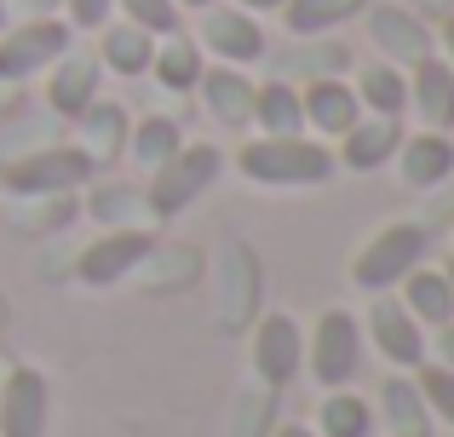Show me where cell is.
Instances as JSON below:
<instances>
[{
  "instance_id": "cell-7",
  "label": "cell",
  "mask_w": 454,
  "mask_h": 437,
  "mask_svg": "<svg viewBox=\"0 0 454 437\" xmlns=\"http://www.w3.org/2000/svg\"><path fill=\"white\" fill-rule=\"evenodd\" d=\"M300 363H305L300 323H294L288 311H265L259 328H254V374L270 386V392H282V386L300 374Z\"/></svg>"
},
{
  "instance_id": "cell-41",
  "label": "cell",
  "mask_w": 454,
  "mask_h": 437,
  "mask_svg": "<svg viewBox=\"0 0 454 437\" xmlns=\"http://www.w3.org/2000/svg\"><path fill=\"white\" fill-rule=\"evenodd\" d=\"M443 277H449V288H454V254H449V270H443Z\"/></svg>"
},
{
  "instance_id": "cell-14",
  "label": "cell",
  "mask_w": 454,
  "mask_h": 437,
  "mask_svg": "<svg viewBox=\"0 0 454 437\" xmlns=\"http://www.w3.org/2000/svg\"><path fill=\"white\" fill-rule=\"evenodd\" d=\"M409 69H414L409 75V110L432 133H454V69H449V58H420Z\"/></svg>"
},
{
  "instance_id": "cell-38",
  "label": "cell",
  "mask_w": 454,
  "mask_h": 437,
  "mask_svg": "<svg viewBox=\"0 0 454 437\" xmlns=\"http://www.w3.org/2000/svg\"><path fill=\"white\" fill-rule=\"evenodd\" d=\"M414 6H426V12H437V18H443V12H449V0H414Z\"/></svg>"
},
{
  "instance_id": "cell-22",
  "label": "cell",
  "mask_w": 454,
  "mask_h": 437,
  "mask_svg": "<svg viewBox=\"0 0 454 437\" xmlns=\"http://www.w3.org/2000/svg\"><path fill=\"white\" fill-rule=\"evenodd\" d=\"M356 104H363L368 115H391L397 121L403 110H409V81H403L397 64H368L363 75H356Z\"/></svg>"
},
{
  "instance_id": "cell-33",
  "label": "cell",
  "mask_w": 454,
  "mask_h": 437,
  "mask_svg": "<svg viewBox=\"0 0 454 437\" xmlns=\"http://www.w3.org/2000/svg\"><path fill=\"white\" fill-rule=\"evenodd\" d=\"M115 0H69V23L75 29H98V23H110Z\"/></svg>"
},
{
  "instance_id": "cell-11",
  "label": "cell",
  "mask_w": 454,
  "mask_h": 437,
  "mask_svg": "<svg viewBox=\"0 0 454 437\" xmlns=\"http://www.w3.org/2000/svg\"><path fill=\"white\" fill-rule=\"evenodd\" d=\"M368 41H374L391 64H420V58H432V29L420 23L414 6H368Z\"/></svg>"
},
{
  "instance_id": "cell-28",
  "label": "cell",
  "mask_w": 454,
  "mask_h": 437,
  "mask_svg": "<svg viewBox=\"0 0 454 437\" xmlns=\"http://www.w3.org/2000/svg\"><path fill=\"white\" fill-rule=\"evenodd\" d=\"M380 409H386V420H391V432H426V397H420V386L414 380H403V374H391L386 386H380Z\"/></svg>"
},
{
  "instance_id": "cell-24",
  "label": "cell",
  "mask_w": 454,
  "mask_h": 437,
  "mask_svg": "<svg viewBox=\"0 0 454 437\" xmlns=\"http://www.w3.org/2000/svg\"><path fill=\"white\" fill-rule=\"evenodd\" d=\"M317 437H374V409L363 403L356 392L333 386L317 409Z\"/></svg>"
},
{
  "instance_id": "cell-27",
  "label": "cell",
  "mask_w": 454,
  "mask_h": 437,
  "mask_svg": "<svg viewBox=\"0 0 454 437\" xmlns=\"http://www.w3.org/2000/svg\"><path fill=\"white\" fill-rule=\"evenodd\" d=\"M178 150H184V133H178L173 115H145V121L133 127V161L138 168H161V161H173Z\"/></svg>"
},
{
  "instance_id": "cell-2",
  "label": "cell",
  "mask_w": 454,
  "mask_h": 437,
  "mask_svg": "<svg viewBox=\"0 0 454 437\" xmlns=\"http://www.w3.org/2000/svg\"><path fill=\"white\" fill-rule=\"evenodd\" d=\"M219 168H224L219 144H184L173 161H161V168L150 173V191H145L150 214H155V219H173V214H184V207L196 202V196H207V191H213Z\"/></svg>"
},
{
  "instance_id": "cell-1",
  "label": "cell",
  "mask_w": 454,
  "mask_h": 437,
  "mask_svg": "<svg viewBox=\"0 0 454 437\" xmlns=\"http://www.w3.org/2000/svg\"><path fill=\"white\" fill-rule=\"evenodd\" d=\"M236 168L254 184H322L340 161L322 144H310L305 133H294V138H254V144H242Z\"/></svg>"
},
{
  "instance_id": "cell-34",
  "label": "cell",
  "mask_w": 454,
  "mask_h": 437,
  "mask_svg": "<svg viewBox=\"0 0 454 437\" xmlns=\"http://www.w3.org/2000/svg\"><path fill=\"white\" fill-rule=\"evenodd\" d=\"M432 346H437V357H443V369H454V316H449L443 328H437V339H432Z\"/></svg>"
},
{
  "instance_id": "cell-29",
  "label": "cell",
  "mask_w": 454,
  "mask_h": 437,
  "mask_svg": "<svg viewBox=\"0 0 454 437\" xmlns=\"http://www.w3.org/2000/svg\"><path fill=\"white\" fill-rule=\"evenodd\" d=\"M420 397H426V415L432 420H443V426H454V369H443V363H432L426 369L420 363Z\"/></svg>"
},
{
  "instance_id": "cell-36",
  "label": "cell",
  "mask_w": 454,
  "mask_h": 437,
  "mask_svg": "<svg viewBox=\"0 0 454 437\" xmlns=\"http://www.w3.org/2000/svg\"><path fill=\"white\" fill-rule=\"evenodd\" d=\"M443 52H449V69H454V12H443Z\"/></svg>"
},
{
  "instance_id": "cell-13",
  "label": "cell",
  "mask_w": 454,
  "mask_h": 437,
  "mask_svg": "<svg viewBox=\"0 0 454 437\" xmlns=\"http://www.w3.org/2000/svg\"><path fill=\"white\" fill-rule=\"evenodd\" d=\"M397 144H403V121H391V115H356V127L340 133V156L333 161L351 173H374L397 156Z\"/></svg>"
},
{
  "instance_id": "cell-26",
  "label": "cell",
  "mask_w": 454,
  "mask_h": 437,
  "mask_svg": "<svg viewBox=\"0 0 454 437\" xmlns=\"http://www.w3.org/2000/svg\"><path fill=\"white\" fill-rule=\"evenodd\" d=\"M356 12H368V0H282V18H288V29L300 35H328L340 29V23H351Z\"/></svg>"
},
{
  "instance_id": "cell-32",
  "label": "cell",
  "mask_w": 454,
  "mask_h": 437,
  "mask_svg": "<svg viewBox=\"0 0 454 437\" xmlns=\"http://www.w3.org/2000/svg\"><path fill=\"white\" fill-rule=\"evenodd\" d=\"M133 207H138V196H133V191H121V184H110V191L92 196L87 214H92V219H104V224L115 230V224H127V214H133Z\"/></svg>"
},
{
  "instance_id": "cell-6",
  "label": "cell",
  "mask_w": 454,
  "mask_h": 437,
  "mask_svg": "<svg viewBox=\"0 0 454 437\" xmlns=\"http://www.w3.org/2000/svg\"><path fill=\"white\" fill-rule=\"evenodd\" d=\"M64 52H69L64 18H29L18 29H0V81H23L35 69H52Z\"/></svg>"
},
{
  "instance_id": "cell-3",
  "label": "cell",
  "mask_w": 454,
  "mask_h": 437,
  "mask_svg": "<svg viewBox=\"0 0 454 437\" xmlns=\"http://www.w3.org/2000/svg\"><path fill=\"white\" fill-rule=\"evenodd\" d=\"M98 173V161L81 144H58V150H35V156H18L0 168V184L12 196H69L75 184H87Z\"/></svg>"
},
{
  "instance_id": "cell-15",
  "label": "cell",
  "mask_w": 454,
  "mask_h": 437,
  "mask_svg": "<svg viewBox=\"0 0 454 437\" xmlns=\"http://www.w3.org/2000/svg\"><path fill=\"white\" fill-rule=\"evenodd\" d=\"M98 81H104V64H92V58H75L64 52L52 64V81H46V104H52L58 115H87L92 104H98Z\"/></svg>"
},
{
  "instance_id": "cell-18",
  "label": "cell",
  "mask_w": 454,
  "mask_h": 437,
  "mask_svg": "<svg viewBox=\"0 0 454 437\" xmlns=\"http://www.w3.org/2000/svg\"><path fill=\"white\" fill-rule=\"evenodd\" d=\"M403 184H414V191H432V184H443V179H454V138L449 133H432L426 127L420 138H403Z\"/></svg>"
},
{
  "instance_id": "cell-21",
  "label": "cell",
  "mask_w": 454,
  "mask_h": 437,
  "mask_svg": "<svg viewBox=\"0 0 454 437\" xmlns=\"http://www.w3.org/2000/svg\"><path fill=\"white\" fill-rule=\"evenodd\" d=\"M201 46L190 41V35H161L155 41V58H150V75L161 81L167 92H196V81H201Z\"/></svg>"
},
{
  "instance_id": "cell-16",
  "label": "cell",
  "mask_w": 454,
  "mask_h": 437,
  "mask_svg": "<svg viewBox=\"0 0 454 437\" xmlns=\"http://www.w3.org/2000/svg\"><path fill=\"white\" fill-rule=\"evenodd\" d=\"M300 104H305V127H317V133H328V138H340L345 127H356V115H363L356 87H345L340 75H317L300 92Z\"/></svg>"
},
{
  "instance_id": "cell-42",
  "label": "cell",
  "mask_w": 454,
  "mask_h": 437,
  "mask_svg": "<svg viewBox=\"0 0 454 437\" xmlns=\"http://www.w3.org/2000/svg\"><path fill=\"white\" fill-rule=\"evenodd\" d=\"M397 437H432V432H397Z\"/></svg>"
},
{
  "instance_id": "cell-5",
  "label": "cell",
  "mask_w": 454,
  "mask_h": 437,
  "mask_svg": "<svg viewBox=\"0 0 454 437\" xmlns=\"http://www.w3.org/2000/svg\"><path fill=\"white\" fill-rule=\"evenodd\" d=\"M356 369H363V328H356L351 311H322L317 328H310V374L322 386H351Z\"/></svg>"
},
{
  "instance_id": "cell-39",
  "label": "cell",
  "mask_w": 454,
  "mask_h": 437,
  "mask_svg": "<svg viewBox=\"0 0 454 437\" xmlns=\"http://www.w3.org/2000/svg\"><path fill=\"white\" fill-rule=\"evenodd\" d=\"M173 6H196V12H207V6H219V0H173Z\"/></svg>"
},
{
  "instance_id": "cell-19",
  "label": "cell",
  "mask_w": 454,
  "mask_h": 437,
  "mask_svg": "<svg viewBox=\"0 0 454 437\" xmlns=\"http://www.w3.org/2000/svg\"><path fill=\"white\" fill-rule=\"evenodd\" d=\"M254 127H259L265 138H294V133H305V104H300V87H294L288 75L254 87Z\"/></svg>"
},
{
  "instance_id": "cell-17",
  "label": "cell",
  "mask_w": 454,
  "mask_h": 437,
  "mask_svg": "<svg viewBox=\"0 0 454 437\" xmlns=\"http://www.w3.org/2000/svg\"><path fill=\"white\" fill-rule=\"evenodd\" d=\"M196 92L219 127H254V81L242 69H201Z\"/></svg>"
},
{
  "instance_id": "cell-35",
  "label": "cell",
  "mask_w": 454,
  "mask_h": 437,
  "mask_svg": "<svg viewBox=\"0 0 454 437\" xmlns=\"http://www.w3.org/2000/svg\"><path fill=\"white\" fill-rule=\"evenodd\" d=\"M236 6H242V12H254V18H259V12H282V0H236Z\"/></svg>"
},
{
  "instance_id": "cell-40",
  "label": "cell",
  "mask_w": 454,
  "mask_h": 437,
  "mask_svg": "<svg viewBox=\"0 0 454 437\" xmlns=\"http://www.w3.org/2000/svg\"><path fill=\"white\" fill-rule=\"evenodd\" d=\"M277 437H310V432H305V426H282Z\"/></svg>"
},
{
  "instance_id": "cell-31",
  "label": "cell",
  "mask_w": 454,
  "mask_h": 437,
  "mask_svg": "<svg viewBox=\"0 0 454 437\" xmlns=\"http://www.w3.org/2000/svg\"><path fill=\"white\" fill-rule=\"evenodd\" d=\"M340 64H345L340 46H294V52H282V58H277L282 75H310V69H317V75H333Z\"/></svg>"
},
{
  "instance_id": "cell-43",
  "label": "cell",
  "mask_w": 454,
  "mask_h": 437,
  "mask_svg": "<svg viewBox=\"0 0 454 437\" xmlns=\"http://www.w3.org/2000/svg\"><path fill=\"white\" fill-rule=\"evenodd\" d=\"M0 29H6V6H0Z\"/></svg>"
},
{
  "instance_id": "cell-30",
  "label": "cell",
  "mask_w": 454,
  "mask_h": 437,
  "mask_svg": "<svg viewBox=\"0 0 454 437\" xmlns=\"http://www.w3.org/2000/svg\"><path fill=\"white\" fill-rule=\"evenodd\" d=\"M115 6L127 12V23H138V29L155 35V41H161V35H178V6L173 0H115Z\"/></svg>"
},
{
  "instance_id": "cell-23",
  "label": "cell",
  "mask_w": 454,
  "mask_h": 437,
  "mask_svg": "<svg viewBox=\"0 0 454 437\" xmlns=\"http://www.w3.org/2000/svg\"><path fill=\"white\" fill-rule=\"evenodd\" d=\"M75 121H81V150H87L92 161H115L127 150V110L121 104H92Z\"/></svg>"
},
{
  "instance_id": "cell-37",
  "label": "cell",
  "mask_w": 454,
  "mask_h": 437,
  "mask_svg": "<svg viewBox=\"0 0 454 437\" xmlns=\"http://www.w3.org/2000/svg\"><path fill=\"white\" fill-rule=\"evenodd\" d=\"M23 6H29V18H52V6H58V0H23Z\"/></svg>"
},
{
  "instance_id": "cell-25",
  "label": "cell",
  "mask_w": 454,
  "mask_h": 437,
  "mask_svg": "<svg viewBox=\"0 0 454 437\" xmlns=\"http://www.w3.org/2000/svg\"><path fill=\"white\" fill-rule=\"evenodd\" d=\"M155 58V35H145L138 23H115L104 29V46H98V64L115 69V75H145Z\"/></svg>"
},
{
  "instance_id": "cell-10",
  "label": "cell",
  "mask_w": 454,
  "mask_h": 437,
  "mask_svg": "<svg viewBox=\"0 0 454 437\" xmlns=\"http://www.w3.org/2000/svg\"><path fill=\"white\" fill-rule=\"evenodd\" d=\"M201 46L224 64H259L265 58V29L242 6H207L201 12Z\"/></svg>"
},
{
  "instance_id": "cell-20",
  "label": "cell",
  "mask_w": 454,
  "mask_h": 437,
  "mask_svg": "<svg viewBox=\"0 0 454 437\" xmlns=\"http://www.w3.org/2000/svg\"><path fill=\"white\" fill-rule=\"evenodd\" d=\"M403 305H409V316L420 328H443L449 316H454V288H449V277L443 270H420L414 265L409 277H403Z\"/></svg>"
},
{
  "instance_id": "cell-12",
  "label": "cell",
  "mask_w": 454,
  "mask_h": 437,
  "mask_svg": "<svg viewBox=\"0 0 454 437\" xmlns=\"http://www.w3.org/2000/svg\"><path fill=\"white\" fill-rule=\"evenodd\" d=\"M0 437H46V380L35 369L0 380Z\"/></svg>"
},
{
  "instance_id": "cell-4",
  "label": "cell",
  "mask_w": 454,
  "mask_h": 437,
  "mask_svg": "<svg viewBox=\"0 0 454 437\" xmlns=\"http://www.w3.org/2000/svg\"><path fill=\"white\" fill-rule=\"evenodd\" d=\"M420 259H426V230L420 224H386V230L351 259V282L363 293H386V288H397Z\"/></svg>"
},
{
  "instance_id": "cell-9",
  "label": "cell",
  "mask_w": 454,
  "mask_h": 437,
  "mask_svg": "<svg viewBox=\"0 0 454 437\" xmlns=\"http://www.w3.org/2000/svg\"><path fill=\"white\" fill-rule=\"evenodd\" d=\"M363 346H374L391 369H420V363H426V334H420V323L409 316L403 300H374V305H368Z\"/></svg>"
},
{
  "instance_id": "cell-8",
  "label": "cell",
  "mask_w": 454,
  "mask_h": 437,
  "mask_svg": "<svg viewBox=\"0 0 454 437\" xmlns=\"http://www.w3.org/2000/svg\"><path fill=\"white\" fill-rule=\"evenodd\" d=\"M155 254V230H138V224H115L110 236H98V242L81 254V282H92V288H110V282H121L127 270H138L145 259Z\"/></svg>"
}]
</instances>
